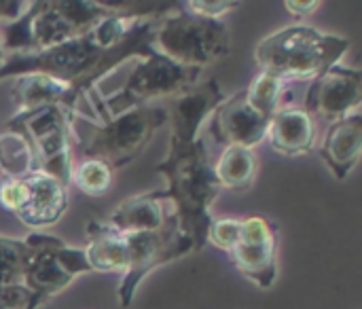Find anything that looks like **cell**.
<instances>
[{"instance_id": "obj_28", "label": "cell", "mask_w": 362, "mask_h": 309, "mask_svg": "<svg viewBox=\"0 0 362 309\" xmlns=\"http://www.w3.org/2000/svg\"><path fill=\"white\" fill-rule=\"evenodd\" d=\"M322 2L320 0H305V2H293V0H286L284 6L288 8V13H293L295 17H308L312 15Z\"/></svg>"}, {"instance_id": "obj_21", "label": "cell", "mask_w": 362, "mask_h": 309, "mask_svg": "<svg viewBox=\"0 0 362 309\" xmlns=\"http://www.w3.org/2000/svg\"><path fill=\"white\" fill-rule=\"evenodd\" d=\"M36 170L34 153L28 138L6 125L0 134V178H23Z\"/></svg>"}, {"instance_id": "obj_20", "label": "cell", "mask_w": 362, "mask_h": 309, "mask_svg": "<svg viewBox=\"0 0 362 309\" xmlns=\"http://www.w3.org/2000/svg\"><path fill=\"white\" fill-rule=\"evenodd\" d=\"M257 168L255 148L246 146H225L218 161L212 163L218 187L229 191H248L257 178Z\"/></svg>"}, {"instance_id": "obj_4", "label": "cell", "mask_w": 362, "mask_h": 309, "mask_svg": "<svg viewBox=\"0 0 362 309\" xmlns=\"http://www.w3.org/2000/svg\"><path fill=\"white\" fill-rule=\"evenodd\" d=\"M348 49V38L297 23L265 36L255 49V59L263 72L280 81H314L339 64Z\"/></svg>"}, {"instance_id": "obj_6", "label": "cell", "mask_w": 362, "mask_h": 309, "mask_svg": "<svg viewBox=\"0 0 362 309\" xmlns=\"http://www.w3.org/2000/svg\"><path fill=\"white\" fill-rule=\"evenodd\" d=\"M168 119V108L157 104L129 108L117 117H106L102 125L93 127L85 138H78V151L83 159L104 161L115 172L132 163Z\"/></svg>"}, {"instance_id": "obj_25", "label": "cell", "mask_w": 362, "mask_h": 309, "mask_svg": "<svg viewBox=\"0 0 362 309\" xmlns=\"http://www.w3.org/2000/svg\"><path fill=\"white\" fill-rule=\"evenodd\" d=\"M240 233H242V221H238V218H216V221L210 223L206 242H210L218 250L231 252L233 246L240 240Z\"/></svg>"}, {"instance_id": "obj_13", "label": "cell", "mask_w": 362, "mask_h": 309, "mask_svg": "<svg viewBox=\"0 0 362 309\" xmlns=\"http://www.w3.org/2000/svg\"><path fill=\"white\" fill-rule=\"evenodd\" d=\"M269 119L261 117L246 102L244 89L225 98L210 119V134L216 142L225 146H246L255 148L267 136Z\"/></svg>"}, {"instance_id": "obj_1", "label": "cell", "mask_w": 362, "mask_h": 309, "mask_svg": "<svg viewBox=\"0 0 362 309\" xmlns=\"http://www.w3.org/2000/svg\"><path fill=\"white\" fill-rule=\"evenodd\" d=\"M174 2L140 4L125 2V8L85 34L38 53H6L0 81L30 72L47 74L66 85L72 106L78 110L81 98L91 102L98 83L129 59H142L155 51L159 17Z\"/></svg>"}, {"instance_id": "obj_7", "label": "cell", "mask_w": 362, "mask_h": 309, "mask_svg": "<svg viewBox=\"0 0 362 309\" xmlns=\"http://www.w3.org/2000/svg\"><path fill=\"white\" fill-rule=\"evenodd\" d=\"M76 117L62 106H40L17 112L6 125L17 127L30 142L36 170L51 174L62 185H70L72 176V136Z\"/></svg>"}, {"instance_id": "obj_9", "label": "cell", "mask_w": 362, "mask_h": 309, "mask_svg": "<svg viewBox=\"0 0 362 309\" xmlns=\"http://www.w3.org/2000/svg\"><path fill=\"white\" fill-rule=\"evenodd\" d=\"M129 246V267L121 276L117 297L121 308H129L138 284L157 267L187 257L193 250V242L180 233L178 216L170 210L165 223L155 231L123 233Z\"/></svg>"}, {"instance_id": "obj_8", "label": "cell", "mask_w": 362, "mask_h": 309, "mask_svg": "<svg viewBox=\"0 0 362 309\" xmlns=\"http://www.w3.org/2000/svg\"><path fill=\"white\" fill-rule=\"evenodd\" d=\"M202 74V68H191L172 62L159 51H153L151 55L142 57L123 87L115 91L110 98H106V117H117L129 108L151 104L159 98L170 95H182L189 89L197 85V78ZM104 108V110H106Z\"/></svg>"}, {"instance_id": "obj_18", "label": "cell", "mask_w": 362, "mask_h": 309, "mask_svg": "<svg viewBox=\"0 0 362 309\" xmlns=\"http://www.w3.org/2000/svg\"><path fill=\"white\" fill-rule=\"evenodd\" d=\"M11 95L17 106V112L55 104L76 117V108L70 102V93L66 89V85L57 83L55 78H51L47 74L30 72V74L17 76L15 83L11 85Z\"/></svg>"}, {"instance_id": "obj_15", "label": "cell", "mask_w": 362, "mask_h": 309, "mask_svg": "<svg viewBox=\"0 0 362 309\" xmlns=\"http://www.w3.org/2000/svg\"><path fill=\"white\" fill-rule=\"evenodd\" d=\"M316 121L301 106H286L274 112L267 136L272 148L286 157L308 155L316 144Z\"/></svg>"}, {"instance_id": "obj_5", "label": "cell", "mask_w": 362, "mask_h": 309, "mask_svg": "<svg viewBox=\"0 0 362 309\" xmlns=\"http://www.w3.org/2000/svg\"><path fill=\"white\" fill-rule=\"evenodd\" d=\"M155 51L176 64L204 68L231 51V32L223 19H210L189 13L182 2H174L159 17L155 32Z\"/></svg>"}, {"instance_id": "obj_10", "label": "cell", "mask_w": 362, "mask_h": 309, "mask_svg": "<svg viewBox=\"0 0 362 309\" xmlns=\"http://www.w3.org/2000/svg\"><path fill=\"white\" fill-rule=\"evenodd\" d=\"M89 272L91 267L83 248H70L53 235L38 233V246L23 278V286L32 297V308L45 305L51 297L68 288L76 276Z\"/></svg>"}, {"instance_id": "obj_14", "label": "cell", "mask_w": 362, "mask_h": 309, "mask_svg": "<svg viewBox=\"0 0 362 309\" xmlns=\"http://www.w3.org/2000/svg\"><path fill=\"white\" fill-rule=\"evenodd\" d=\"M25 195L15 216L28 227H51L68 208V187L47 172L34 170L23 176Z\"/></svg>"}, {"instance_id": "obj_12", "label": "cell", "mask_w": 362, "mask_h": 309, "mask_svg": "<svg viewBox=\"0 0 362 309\" xmlns=\"http://www.w3.org/2000/svg\"><path fill=\"white\" fill-rule=\"evenodd\" d=\"M362 104V72L335 64L314 78L305 93V110L325 121H341L358 112Z\"/></svg>"}, {"instance_id": "obj_24", "label": "cell", "mask_w": 362, "mask_h": 309, "mask_svg": "<svg viewBox=\"0 0 362 309\" xmlns=\"http://www.w3.org/2000/svg\"><path fill=\"white\" fill-rule=\"evenodd\" d=\"M74 182V187L91 197H100L104 195L110 185H112V170L98 159H81L76 165H72V176H70V185Z\"/></svg>"}, {"instance_id": "obj_23", "label": "cell", "mask_w": 362, "mask_h": 309, "mask_svg": "<svg viewBox=\"0 0 362 309\" xmlns=\"http://www.w3.org/2000/svg\"><path fill=\"white\" fill-rule=\"evenodd\" d=\"M282 89H284V81H280L278 76L261 70L250 81V85L244 89V95H246V102H248V106L252 110H257L261 117L272 121L274 112L278 110Z\"/></svg>"}, {"instance_id": "obj_11", "label": "cell", "mask_w": 362, "mask_h": 309, "mask_svg": "<svg viewBox=\"0 0 362 309\" xmlns=\"http://www.w3.org/2000/svg\"><path fill=\"white\" fill-rule=\"evenodd\" d=\"M233 265L259 288H272L278 278V235L276 225L259 214L242 221V233L229 252Z\"/></svg>"}, {"instance_id": "obj_2", "label": "cell", "mask_w": 362, "mask_h": 309, "mask_svg": "<svg viewBox=\"0 0 362 309\" xmlns=\"http://www.w3.org/2000/svg\"><path fill=\"white\" fill-rule=\"evenodd\" d=\"M223 100L225 93L216 78L178 95L172 106L168 155L155 165V172L165 178V189L153 191V195L161 204L174 206L172 212L178 216L180 233L193 242L195 252L208 244L210 208L221 191L199 127Z\"/></svg>"}, {"instance_id": "obj_29", "label": "cell", "mask_w": 362, "mask_h": 309, "mask_svg": "<svg viewBox=\"0 0 362 309\" xmlns=\"http://www.w3.org/2000/svg\"><path fill=\"white\" fill-rule=\"evenodd\" d=\"M2 64H4V49H2V45H0V68H2Z\"/></svg>"}, {"instance_id": "obj_27", "label": "cell", "mask_w": 362, "mask_h": 309, "mask_svg": "<svg viewBox=\"0 0 362 309\" xmlns=\"http://www.w3.org/2000/svg\"><path fill=\"white\" fill-rule=\"evenodd\" d=\"M0 309H34L28 288L23 284L0 286Z\"/></svg>"}, {"instance_id": "obj_26", "label": "cell", "mask_w": 362, "mask_h": 309, "mask_svg": "<svg viewBox=\"0 0 362 309\" xmlns=\"http://www.w3.org/2000/svg\"><path fill=\"white\" fill-rule=\"evenodd\" d=\"M242 2H235V0H187L182 2V6L189 11V13H195V15H202V17H210V19H221L223 13H229L233 8H238Z\"/></svg>"}, {"instance_id": "obj_19", "label": "cell", "mask_w": 362, "mask_h": 309, "mask_svg": "<svg viewBox=\"0 0 362 309\" xmlns=\"http://www.w3.org/2000/svg\"><path fill=\"white\" fill-rule=\"evenodd\" d=\"M168 212L170 210L165 208V204L155 199L153 193H142L121 202L108 216L106 225H110L119 233L155 231L165 223Z\"/></svg>"}, {"instance_id": "obj_22", "label": "cell", "mask_w": 362, "mask_h": 309, "mask_svg": "<svg viewBox=\"0 0 362 309\" xmlns=\"http://www.w3.org/2000/svg\"><path fill=\"white\" fill-rule=\"evenodd\" d=\"M36 246L38 233H30L25 240L0 238V286L23 284Z\"/></svg>"}, {"instance_id": "obj_17", "label": "cell", "mask_w": 362, "mask_h": 309, "mask_svg": "<svg viewBox=\"0 0 362 309\" xmlns=\"http://www.w3.org/2000/svg\"><path fill=\"white\" fill-rule=\"evenodd\" d=\"M85 233L87 248H83V252L91 272L123 276L129 267V246L125 235L100 221H89Z\"/></svg>"}, {"instance_id": "obj_16", "label": "cell", "mask_w": 362, "mask_h": 309, "mask_svg": "<svg viewBox=\"0 0 362 309\" xmlns=\"http://www.w3.org/2000/svg\"><path fill=\"white\" fill-rule=\"evenodd\" d=\"M362 153V117L354 112L341 121L331 123L320 144V157L337 180H346L358 165Z\"/></svg>"}, {"instance_id": "obj_3", "label": "cell", "mask_w": 362, "mask_h": 309, "mask_svg": "<svg viewBox=\"0 0 362 309\" xmlns=\"http://www.w3.org/2000/svg\"><path fill=\"white\" fill-rule=\"evenodd\" d=\"M125 2L36 0L15 21L0 23V45L8 53H38L76 38L100 21L121 13Z\"/></svg>"}]
</instances>
